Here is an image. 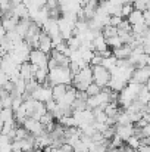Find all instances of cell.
<instances>
[{
    "mask_svg": "<svg viewBox=\"0 0 150 152\" xmlns=\"http://www.w3.org/2000/svg\"><path fill=\"white\" fill-rule=\"evenodd\" d=\"M36 66H33L28 61L27 62H22L18 65V71H19V77L24 80V81H28L31 78H34V72H36Z\"/></svg>",
    "mask_w": 150,
    "mask_h": 152,
    "instance_id": "8",
    "label": "cell"
},
{
    "mask_svg": "<svg viewBox=\"0 0 150 152\" xmlns=\"http://www.w3.org/2000/svg\"><path fill=\"white\" fill-rule=\"evenodd\" d=\"M106 49H109V48L106 45V40L101 37V34L93 37V40H91V50L94 52V53H101V52L106 50Z\"/></svg>",
    "mask_w": 150,
    "mask_h": 152,
    "instance_id": "12",
    "label": "cell"
},
{
    "mask_svg": "<svg viewBox=\"0 0 150 152\" xmlns=\"http://www.w3.org/2000/svg\"><path fill=\"white\" fill-rule=\"evenodd\" d=\"M121 22H122V18H121V16H109V24H107V25L116 28Z\"/></svg>",
    "mask_w": 150,
    "mask_h": 152,
    "instance_id": "23",
    "label": "cell"
},
{
    "mask_svg": "<svg viewBox=\"0 0 150 152\" xmlns=\"http://www.w3.org/2000/svg\"><path fill=\"white\" fill-rule=\"evenodd\" d=\"M106 45H107V48L112 50V49H116V48H119V46L122 45V42H121V39H119L118 36H115V37H110V39H107V40H106Z\"/></svg>",
    "mask_w": 150,
    "mask_h": 152,
    "instance_id": "20",
    "label": "cell"
},
{
    "mask_svg": "<svg viewBox=\"0 0 150 152\" xmlns=\"http://www.w3.org/2000/svg\"><path fill=\"white\" fill-rule=\"evenodd\" d=\"M150 77V66H141V68H134L131 78L128 83L140 84V86H147Z\"/></svg>",
    "mask_w": 150,
    "mask_h": 152,
    "instance_id": "3",
    "label": "cell"
},
{
    "mask_svg": "<svg viewBox=\"0 0 150 152\" xmlns=\"http://www.w3.org/2000/svg\"><path fill=\"white\" fill-rule=\"evenodd\" d=\"M72 83V74L69 71V68H63V66H56L53 69H50L47 74V81L44 83L46 86H56V84H65V86H71Z\"/></svg>",
    "mask_w": 150,
    "mask_h": 152,
    "instance_id": "1",
    "label": "cell"
},
{
    "mask_svg": "<svg viewBox=\"0 0 150 152\" xmlns=\"http://www.w3.org/2000/svg\"><path fill=\"white\" fill-rule=\"evenodd\" d=\"M125 19L128 21V24H130L131 27H134V25H140V24H144L143 12H138V10H133Z\"/></svg>",
    "mask_w": 150,
    "mask_h": 152,
    "instance_id": "14",
    "label": "cell"
},
{
    "mask_svg": "<svg viewBox=\"0 0 150 152\" xmlns=\"http://www.w3.org/2000/svg\"><path fill=\"white\" fill-rule=\"evenodd\" d=\"M47 61H49V55H46L44 52L38 50V49H31L28 55V62L36 66V68H46L47 66Z\"/></svg>",
    "mask_w": 150,
    "mask_h": 152,
    "instance_id": "4",
    "label": "cell"
},
{
    "mask_svg": "<svg viewBox=\"0 0 150 152\" xmlns=\"http://www.w3.org/2000/svg\"><path fill=\"white\" fill-rule=\"evenodd\" d=\"M115 134L125 142L128 137L134 134V126L133 124H115Z\"/></svg>",
    "mask_w": 150,
    "mask_h": 152,
    "instance_id": "7",
    "label": "cell"
},
{
    "mask_svg": "<svg viewBox=\"0 0 150 152\" xmlns=\"http://www.w3.org/2000/svg\"><path fill=\"white\" fill-rule=\"evenodd\" d=\"M91 72H93V83L97 84L99 87H107L109 81H110V72L103 68L101 65L91 66Z\"/></svg>",
    "mask_w": 150,
    "mask_h": 152,
    "instance_id": "2",
    "label": "cell"
},
{
    "mask_svg": "<svg viewBox=\"0 0 150 152\" xmlns=\"http://www.w3.org/2000/svg\"><path fill=\"white\" fill-rule=\"evenodd\" d=\"M31 99L38 102H47L51 99V87L46 86V84H38V87L33 92L31 95Z\"/></svg>",
    "mask_w": 150,
    "mask_h": 152,
    "instance_id": "6",
    "label": "cell"
},
{
    "mask_svg": "<svg viewBox=\"0 0 150 152\" xmlns=\"http://www.w3.org/2000/svg\"><path fill=\"white\" fill-rule=\"evenodd\" d=\"M125 143H127L128 146H131L133 149H138V146H140V139L136 137V136H131V137H128V139L125 140Z\"/></svg>",
    "mask_w": 150,
    "mask_h": 152,
    "instance_id": "21",
    "label": "cell"
},
{
    "mask_svg": "<svg viewBox=\"0 0 150 152\" xmlns=\"http://www.w3.org/2000/svg\"><path fill=\"white\" fill-rule=\"evenodd\" d=\"M37 49L44 52L46 55H49L50 52H51V49H53L51 39H50L46 33H43V31L40 33V37H38V40H37Z\"/></svg>",
    "mask_w": 150,
    "mask_h": 152,
    "instance_id": "9",
    "label": "cell"
},
{
    "mask_svg": "<svg viewBox=\"0 0 150 152\" xmlns=\"http://www.w3.org/2000/svg\"><path fill=\"white\" fill-rule=\"evenodd\" d=\"M31 136H38L40 133H43L44 132V127H43V124L38 121V120H34V118H30V117H27L24 121H22V124H21Z\"/></svg>",
    "mask_w": 150,
    "mask_h": 152,
    "instance_id": "5",
    "label": "cell"
},
{
    "mask_svg": "<svg viewBox=\"0 0 150 152\" xmlns=\"http://www.w3.org/2000/svg\"><path fill=\"white\" fill-rule=\"evenodd\" d=\"M149 3L150 0H134L133 1V7H134V10L144 12V10H149Z\"/></svg>",
    "mask_w": 150,
    "mask_h": 152,
    "instance_id": "17",
    "label": "cell"
},
{
    "mask_svg": "<svg viewBox=\"0 0 150 152\" xmlns=\"http://www.w3.org/2000/svg\"><path fill=\"white\" fill-rule=\"evenodd\" d=\"M1 129H3V123L0 121V134H1Z\"/></svg>",
    "mask_w": 150,
    "mask_h": 152,
    "instance_id": "25",
    "label": "cell"
},
{
    "mask_svg": "<svg viewBox=\"0 0 150 152\" xmlns=\"http://www.w3.org/2000/svg\"><path fill=\"white\" fill-rule=\"evenodd\" d=\"M116 62H118V59H116V58L109 56V58H104V59L101 61V66H103V68H106L107 71H112V69L116 66Z\"/></svg>",
    "mask_w": 150,
    "mask_h": 152,
    "instance_id": "18",
    "label": "cell"
},
{
    "mask_svg": "<svg viewBox=\"0 0 150 152\" xmlns=\"http://www.w3.org/2000/svg\"><path fill=\"white\" fill-rule=\"evenodd\" d=\"M49 58H51L54 62H56V65L57 66H63V68H69V64H71V59L66 56V55H63V53H60V52L54 50V49H51V52L49 53Z\"/></svg>",
    "mask_w": 150,
    "mask_h": 152,
    "instance_id": "11",
    "label": "cell"
},
{
    "mask_svg": "<svg viewBox=\"0 0 150 152\" xmlns=\"http://www.w3.org/2000/svg\"><path fill=\"white\" fill-rule=\"evenodd\" d=\"M131 53H133V48H131L130 45H121L119 48L112 49V56L116 58L118 61H125V59H128V58L131 56Z\"/></svg>",
    "mask_w": 150,
    "mask_h": 152,
    "instance_id": "10",
    "label": "cell"
},
{
    "mask_svg": "<svg viewBox=\"0 0 150 152\" xmlns=\"http://www.w3.org/2000/svg\"><path fill=\"white\" fill-rule=\"evenodd\" d=\"M65 43H66L68 49H69L71 52L80 50V48H81V39H80L78 36H72V37H71V39H68Z\"/></svg>",
    "mask_w": 150,
    "mask_h": 152,
    "instance_id": "15",
    "label": "cell"
},
{
    "mask_svg": "<svg viewBox=\"0 0 150 152\" xmlns=\"http://www.w3.org/2000/svg\"><path fill=\"white\" fill-rule=\"evenodd\" d=\"M66 89H68V86H65V84L51 86V99L54 102H59L63 98V95L66 93Z\"/></svg>",
    "mask_w": 150,
    "mask_h": 152,
    "instance_id": "13",
    "label": "cell"
},
{
    "mask_svg": "<svg viewBox=\"0 0 150 152\" xmlns=\"http://www.w3.org/2000/svg\"><path fill=\"white\" fill-rule=\"evenodd\" d=\"M137 152H150V146L149 145H140Z\"/></svg>",
    "mask_w": 150,
    "mask_h": 152,
    "instance_id": "24",
    "label": "cell"
},
{
    "mask_svg": "<svg viewBox=\"0 0 150 152\" xmlns=\"http://www.w3.org/2000/svg\"><path fill=\"white\" fill-rule=\"evenodd\" d=\"M100 90H101V87H99V86L94 84V83H91V84L87 86V89L84 90V93L87 95V98H91V96H97L100 93Z\"/></svg>",
    "mask_w": 150,
    "mask_h": 152,
    "instance_id": "19",
    "label": "cell"
},
{
    "mask_svg": "<svg viewBox=\"0 0 150 152\" xmlns=\"http://www.w3.org/2000/svg\"><path fill=\"white\" fill-rule=\"evenodd\" d=\"M134 10V7H133V4H122V7H121V18L122 19H125L131 12Z\"/></svg>",
    "mask_w": 150,
    "mask_h": 152,
    "instance_id": "22",
    "label": "cell"
},
{
    "mask_svg": "<svg viewBox=\"0 0 150 152\" xmlns=\"http://www.w3.org/2000/svg\"><path fill=\"white\" fill-rule=\"evenodd\" d=\"M149 86H143L141 89H140V92H138V95H137V99L136 101L141 102V103H144V105H149Z\"/></svg>",
    "mask_w": 150,
    "mask_h": 152,
    "instance_id": "16",
    "label": "cell"
}]
</instances>
